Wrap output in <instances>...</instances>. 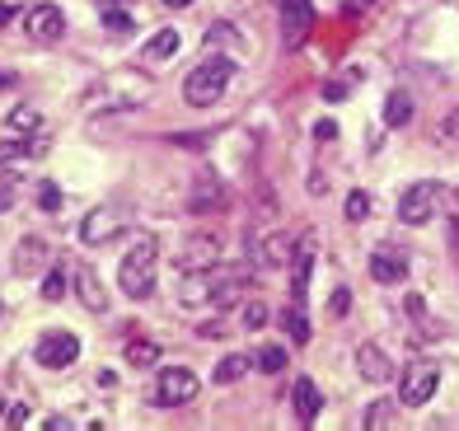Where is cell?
I'll return each mask as SVG.
<instances>
[{
  "label": "cell",
  "mask_w": 459,
  "mask_h": 431,
  "mask_svg": "<svg viewBox=\"0 0 459 431\" xmlns=\"http://www.w3.org/2000/svg\"><path fill=\"white\" fill-rule=\"evenodd\" d=\"M436 207H441V188L436 183H412V188H403V197H399V220L403 225H427L431 216H436Z\"/></svg>",
  "instance_id": "obj_4"
},
{
  "label": "cell",
  "mask_w": 459,
  "mask_h": 431,
  "mask_svg": "<svg viewBox=\"0 0 459 431\" xmlns=\"http://www.w3.org/2000/svg\"><path fill=\"white\" fill-rule=\"evenodd\" d=\"M258 323H267V310H263L258 300H248L244 305V328H258Z\"/></svg>",
  "instance_id": "obj_33"
},
{
  "label": "cell",
  "mask_w": 459,
  "mask_h": 431,
  "mask_svg": "<svg viewBox=\"0 0 459 431\" xmlns=\"http://www.w3.org/2000/svg\"><path fill=\"white\" fill-rule=\"evenodd\" d=\"M309 29H315V5L309 0H281V43L305 47Z\"/></svg>",
  "instance_id": "obj_8"
},
{
  "label": "cell",
  "mask_w": 459,
  "mask_h": 431,
  "mask_svg": "<svg viewBox=\"0 0 459 431\" xmlns=\"http://www.w3.org/2000/svg\"><path fill=\"white\" fill-rule=\"evenodd\" d=\"M281 328H286V333H290V342H309V319H305V310H300V305H290V310L281 315Z\"/></svg>",
  "instance_id": "obj_23"
},
{
  "label": "cell",
  "mask_w": 459,
  "mask_h": 431,
  "mask_svg": "<svg viewBox=\"0 0 459 431\" xmlns=\"http://www.w3.org/2000/svg\"><path fill=\"white\" fill-rule=\"evenodd\" d=\"M258 371H263V375L286 371V347H263V352H258Z\"/></svg>",
  "instance_id": "obj_26"
},
{
  "label": "cell",
  "mask_w": 459,
  "mask_h": 431,
  "mask_svg": "<svg viewBox=\"0 0 459 431\" xmlns=\"http://www.w3.org/2000/svg\"><path fill=\"white\" fill-rule=\"evenodd\" d=\"M155 254H160L155 235H136L127 258H122V272L117 277H122V291H127L132 300L155 296Z\"/></svg>",
  "instance_id": "obj_2"
},
{
  "label": "cell",
  "mask_w": 459,
  "mask_h": 431,
  "mask_svg": "<svg viewBox=\"0 0 459 431\" xmlns=\"http://www.w3.org/2000/svg\"><path fill=\"white\" fill-rule=\"evenodd\" d=\"M202 394V380L187 366H160V384H155V403L160 408H183Z\"/></svg>",
  "instance_id": "obj_3"
},
{
  "label": "cell",
  "mask_w": 459,
  "mask_h": 431,
  "mask_svg": "<svg viewBox=\"0 0 459 431\" xmlns=\"http://www.w3.org/2000/svg\"><path fill=\"white\" fill-rule=\"evenodd\" d=\"M370 216V197L366 193H351L347 197V220H366Z\"/></svg>",
  "instance_id": "obj_31"
},
{
  "label": "cell",
  "mask_w": 459,
  "mask_h": 431,
  "mask_svg": "<svg viewBox=\"0 0 459 431\" xmlns=\"http://www.w3.org/2000/svg\"><path fill=\"white\" fill-rule=\"evenodd\" d=\"M244 371H248V357H225V361L216 366V384H235Z\"/></svg>",
  "instance_id": "obj_25"
},
{
  "label": "cell",
  "mask_w": 459,
  "mask_h": 431,
  "mask_svg": "<svg viewBox=\"0 0 459 431\" xmlns=\"http://www.w3.org/2000/svg\"><path fill=\"white\" fill-rule=\"evenodd\" d=\"M38 207H43V211H61V188H56V183H38Z\"/></svg>",
  "instance_id": "obj_29"
},
{
  "label": "cell",
  "mask_w": 459,
  "mask_h": 431,
  "mask_svg": "<svg viewBox=\"0 0 459 431\" xmlns=\"http://www.w3.org/2000/svg\"><path fill=\"white\" fill-rule=\"evenodd\" d=\"M117 230H122V225H117L113 211H90L85 225H80V239H85V244H108Z\"/></svg>",
  "instance_id": "obj_16"
},
{
  "label": "cell",
  "mask_w": 459,
  "mask_h": 431,
  "mask_svg": "<svg viewBox=\"0 0 459 431\" xmlns=\"http://www.w3.org/2000/svg\"><path fill=\"white\" fill-rule=\"evenodd\" d=\"M436 384H441V371H436L431 361H412L403 371V380H399V399L408 408H422V403L436 399Z\"/></svg>",
  "instance_id": "obj_5"
},
{
  "label": "cell",
  "mask_w": 459,
  "mask_h": 431,
  "mask_svg": "<svg viewBox=\"0 0 459 431\" xmlns=\"http://www.w3.org/2000/svg\"><path fill=\"white\" fill-rule=\"evenodd\" d=\"M357 371H361L366 380H375V384H385V380H394V361H389L375 342H361V347H357Z\"/></svg>",
  "instance_id": "obj_14"
},
{
  "label": "cell",
  "mask_w": 459,
  "mask_h": 431,
  "mask_svg": "<svg viewBox=\"0 0 459 431\" xmlns=\"http://www.w3.org/2000/svg\"><path fill=\"white\" fill-rule=\"evenodd\" d=\"M206 207H212V211L225 207V188H221V178H216V174H202V178H197V188H193V211L202 216Z\"/></svg>",
  "instance_id": "obj_17"
},
{
  "label": "cell",
  "mask_w": 459,
  "mask_h": 431,
  "mask_svg": "<svg viewBox=\"0 0 459 431\" xmlns=\"http://www.w3.org/2000/svg\"><path fill=\"white\" fill-rule=\"evenodd\" d=\"M258 254H263L267 268H281V263H290V254H296V244H290L286 235H267V239L258 244Z\"/></svg>",
  "instance_id": "obj_21"
},
{
  "label": "cell",
  "mask_w": 459,
  "mask_h": 431,
  "mask_svg": "<svg viewBox=\"0 0 459 431\" xmlns=\"http://www.w3.org/2000/svg\"><path fill=\"white\" fill-rule=\"evenodd\" d=\"M103 24H108V33H127L132 29V19H127V10H103Z\"/></svg>",
  "instance_id": "obj_32"
},
{
  "label": "cell",
  "mask_w": 459,
  "mask_h": 431,
  "mask_svg": "<svg viewBox=\"0 0 459 431\" xmlns=\"http://www.w3.org/2000/svg\"><path fill=\"white\" fill-rule=\"evenodd\" d=\"M132 0H99V10H127Z\"/></svg>",
  "instance_id": "obj_38"
},
{
  "label": "cell",
  "mask_w": 459,
  "mask_h": 431,
  "mask_svg": "<svg viewBox=\"0 0 459 431\" xmlns=\"http://www.w3.org/2000/svg\"><path fill=\"white\" fill-rule=\"evenodd\" d=\"M436 136H441L446 146H459V108H450V113L441 117V127H436Z\"/></svg>",
  "instance_id": "obj_28"
},
{
  "label": "cell",
  "mask_w": 459,
  "mask_h": 431,
  "mask_svg": "<svg viewBox=\"0 0 459 431\" xmlns=\"http://www.w3.org/2000/svg\"><path fill=\"white\" fill-rule=\"evenodd\" d=\"M290 403H296V418H300L305 427L315 422V418H319V408H324V399H319L315 380H309V375H300V380H296V389H290Z\"/></svg>",
  "instance_id": "obj_15"
},
{
  "label": "cell",
  "mask_w": 459,
  "mask_h": 431,
  "mask_svg": "<svg viewBox=\"0 0 459 431\" xmlns=\"http://www.w3.org/2000/svg\"><path fill=\"white\" fill-rule=\"evenodd\" d=\"M385 122H389V127H408V122H412V99L394 90L385 99Z\"/></svg>",
  "instance_id": "obj_22"
},
{
  "label": "cell",
  "mask_w": 459,
  "mask_h": 431,
  "mask_svg": "<svg viewBox=\"0 0 459 431\" xmlns=\"http://www.w3.org/2000/svg\"><path fill=\"white\" fill-rule=\"evenodd\" d=\"M230 75H235V61H230V56H221V52L202 56L197 66L187 71V80H183V99L193 108H212V104H221V94L230 90Z\"/></svg>",
  "instance_id": "obj_1"
},
{
  "label": "cell",
  "mask_w": 459,
  "mask_h": 431,
  "mask_svg": "<svg viewBox=\"0 0 459 431\" xmlns=\"http://www.w3.org/2000/svg\"><path fill=\"white\" fill-rule=\"evenodd\" d=\"M455 202H459V188H455Z\"/></svg>",
  "instance_id": "obj_43"
},
{
  "label": "cell",
  "mask_w": 459,
  "mask_h": 431,
  "mask_svg": "<svg viewBox=\"0 0 459 431\" xmlns=\"http://www.w3.org/2000/svg\"><path fill=\"white\" fill-rule=\"evenodd\" d=\"M347 305H351V296L338 291V296H333V315H347Z\"/></svg>",
  "instance_id": "obj_36"
},
{
  "label": "cell",
  "mask_w": 459,
  "mask_h": 431,
  "mask_svg": "<svg viewBox=\"0 0 459 431\" xmlns=\"http://www.w3.org/2000/svg\"><path fill=\"white\" fill-rule=\"evenodd\" d=\"M10 85H14V75H10V71H0V90H10Z\"/></svg>",
  "instance_id": "obj_41"
},
{
  "label": "cell",
  "mask_w": 459,
  "mask_h": 431,
  "mask_svg": "<svg viewBox=\"0 0 459 431\" xmlns=\"http://www.w3.org/2000/svg\"><path fill=\"white\" fill-rule=\"evenodd\" d=\"M183 47V38H178V29H160L155 38H151V43H145V61H151V66H155V61H164V56H174Z\"/></svg>",
  "instance_id": "obj_19"
},
{
  "label": "cell",
  "mask_w": 459,
  "mask_h": 431,
  "mask_svg": "<svg viewBox=\"0 0 459 431\" xmlns=\"http://www.w3.org/2000/svg\"><path fill=\"white\" fill-rule=\"evenodd\" d=\"M38 146H33V141H10V146H0V164H5V159H29Z\"/></svg>",
  "instance_id": "obj_30"
},
{
  "label": "cell",
  "mask_w": 459,
  "mask_h": 431,
  "mask_svg": "<svg viewBox=\"0 0 459 431\" xmlns=\"http://www.w3.org/2000/svg\"><path fill=\"white\" fill-rule=\"evenodd\" d=\"M164 5H174V10H183V5H193V0H164Z\"/></svg>",
  "instance_id": "obj_42"
},
{
  "label": "cell",
  "mask_w": 459,
  "mask_h": 431,
  "mask_svg": "<svg viewBox=\"0 0 459 431\" xmlns=\"http://www.w3.org/2000/svg\"><path fill=\"white\" fill-rule=\"evenodd\" d=\"M127 361H132V366H155V361H160V347H155L151 338H132V342H127Z\"/></svg>",
  "instance_id": "obj_24"
},
{
  "label": "cell",
  "mask_w": 459,
  "mask_h": 431,
  "mask_svg": "<svg viewBox=\"0 0 459 431\" xmlns=\"http://www.w3.org/2000/svg\"><path fill=\"white\" fill-rule=\"evenodd\" d=\"M33 357H38V366H48V371H61V366H71L80 357V338L66 333V328H48V333L38 338Z\"/></svg>",
  "instance_id": "obj_6"
},
{
  "label": "cell",
  "mask_w": 459,
  "mask_h": 431,
  "mask_svg": "<svg viewBox=\"0 0 459 431\" xmlns=\"http://www.w3.org/2000/svg\"><path fill=\"white\" fill-rule=\"evenodd\" d=\"M66 296V268H48V277H43V300H61Z\"/></svg>",
  "instance_id": "obj_27"
},
{
  "label": "cell",
  "mask_w": 459,
  "mask_h": 431,
  "mask_svg": "<svg viewBox=\"0 0 459 431\" xmlns=\"http://www.w3.org/2000/svg\"><path fill=\"white\" fill-rule=\"evenodd\" d=\"M24 29L33 43H56L61 33H66V14H61L56 5H33L29 19H24Z\"/></svg>",
  "instance_id": "obj_10"
},
{
  "label": "cell",
  "mask_w": 459,
  "mask_h": 431,
  "mask_svg": "<svg viewBox=\"0 0 459 431\" xmlns=\"http://www.w3.org/2000/svg\"><path fill=\"white\" fill-rule=\"evenodd\" d=\"M399 427V399H375L366 408V431H389Z\"/></svg>",
  "instance_id": "obj_18"
},
{
  "label": "cell",
  "mask_w": 459,
  "mask_h": 431,
  "mask_svg": "<svg viewBox=\"0 0 459 431\" xmlns=\"http://www.w3.org/2000/svg\"><path fill=\"white\" fill-rule=\"evenodd\" d=\"M75 281H80V300H85L90 310H99V315H103L108 296H103V281L94 277V268H80V272H75Z\"/></svg>",
  "instance_id": "obj_20"
},
{
  "label": "cell",
  "mask_w": 459,
  "mask_h": 431,
  "mask_svg": "<svg viewBox=\"0 0 459 431\" xmlns=\"http://www.w3.org/2000/svg\"><path fill=\"white\" fill-rule=\"evenodd\" d=\"M10 19H14V5H5V0H0V29H5Z\"/></svg>",
  "instance_id": "obj_39"
},
{
  "label": "cell",
  "mask_w": 459,
  "mask_h": 431,
  "mask_svg": "<svg viewBox=\"0 0 459 431\" xmlns=\"http://www.w3.org/2000/svg\"><path fill=\"white\" fill-rule=\"evenodd\" d=\"M315 136H319V141H333V136H338V122H328V117L315 122Z\"/></svg>",
  "instance_id": "obj_35"
},
{
  "label": "cell",
  "mask_w": 459,
  "mask_h": 431,
  "mask_svg": "<svg viewBox=\"0 0 459 431\" xmlns=\"http://www.w3.org/2000/svg\"><path fill=\"white\" fill-rule=\"evenodd\" d=\"M221 263V239L216 235H193L187 239V254H183V272H206Z\"/></svg>",
  "instance_id": "obj_12"
},
{
  "label": "cell",
  "mask_w": 459,
  "mask_h": 431,
  "mask_svg": "<svg viewBox=\"0 0 459 431\" xmlns=\"http://www.w3.org/2000/svg\"><path fill=\"white\" fill-rule=\"evenodd\" d=\"M43 268H52V254H48V244L38 239V235L19 239V254H14V272L33 277V272H43Z\"/></svg>",
  "instance_id": "obj_13"
},
{
  "label": "cell",
  "mask_w": 459,
  "mask_h": 431,
  "mask_svg": "<svg viewBox=\"0 0 459 431\" xmlns=\"http://www.w3.org/2000/svg\"><path fill=\"white\" fill-rule=\"evenodd\" d=\"M370 0H347V14H357V10H366Z\"/></svg>",
  "instance_id": "obj_40"
},
{
  "label": "cell",
  "mask_w": 459,
  "mask_h": 431,
  "mask_svg": "<svg viewBox=\"0 0 459 431\" xmlns=\"http://www.w3.org/2000/svg\"><path fill=\"white\" fill-rule=\"evenodd\" d=\"M370 277L380 286H399L408 277V258L399 249H389V244H380V249L370 254Z\"/></svg>",
  "instance_id": "obj_11"
},
{
  "label": "cell",
  "mask_w": 459,
  "mask_h": 431,
  "mask_svg": "<svg viewBox=\"0 0 459 431\" xmlns=\"http://www.w3.org/2000/svg\"><path fill=\"white\" fill-rule=\"evenodd\" d=\"M248 286H254V272H248L244 263L239 268H212V305L216 310H230Z\"/></svg>",
  "instance_id": "obj_7"
},
{
  "label": "cell",
  "mask_w": 459,
  "mask_h": 431,
  "mask_svg": "<svg viewBox=\"0 0 459 431\" xmlns=\"http://www.w3.org/2000/svg\"><path fill=\"white\" fill-rule=\"evenodd\" d=\"M309 268H315V235H300L296 239V254H290V305H305Z\"/></svg>",
  "instance_id": "obj_9"
},
{
  "label": "cell",
  "mask_w": 459,
  "mask_h": 431,
  "mask_svg": "<svg viewBox=\"0 0 459 431\" xmlns=\"http://www.w3.org/2000/svg\"><path fill=\"white\" fill-rule=\"evenodd\" d=\"M14 207V188H0V211H10Z\"/></svg>",
  "instance_id": "obj_37"
},
{
  "label": "cell",
  "mask_w": 459,
  "mask_h": 431,
  "mask_svg": "<svg viewBox=\"0 0 459 431\" xmlns=\"http://www.w3.org/2000/svg\"><path fill=\"white\" fill-rule=\"evenodd\" d=\"M10 127H38V113L33 108H14L10 113Z\"/></svg>",
  "instance_id": "obj_34"
}]
</instances>
